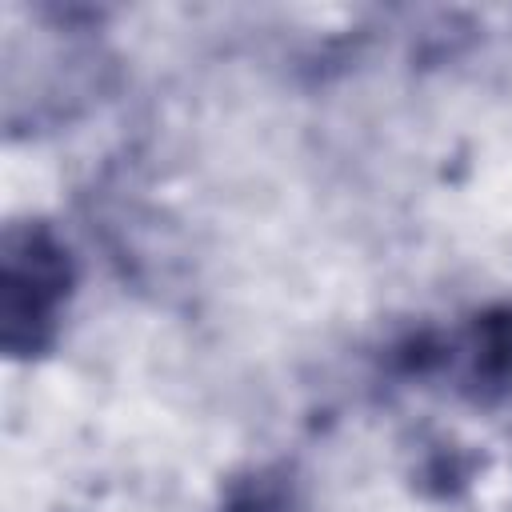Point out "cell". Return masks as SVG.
Masks as SVG:
<instances>
[{"label":"cell","mask_w":512,"mask_h":512,"mask_svg":"<svg viewBox=\"0 0 512 512\" xmlns=\"http://www.w3.org/2000/svg\"><path fill=\"white\" fill-rule=\"evenodd\" d=\"M68 292V260L44 228L8 232L4 268H0V320L4 344L36 348L44 328L56 320V308Z\"/></svg>","instance_id":"6da1fadb"}]
</instances>
